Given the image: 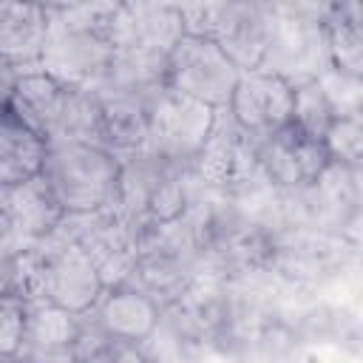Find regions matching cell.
<instances>
[{
    "label": "cell",
    "mask_w": 363,
    "mask_h": 363,
    "mask_svg": "<svg viewBox=\"0 0 363 363\" xmlns=\"http://www.w3.org/2000/svg\"><path fill=\"white\" fill-rule=\"evenodd\" d=\"M125 0H88L74 9L45 11L40 65L71 88H96L113 60L111 20Z\"/></svg>",
    "instance_id": "1"
},
{
    "label": "cell",
    "mask_w": 363,
    "mask_h": 363,
    "mask_svg": "<svg viewBox=\"0 0 363 363\" xmlns=\"http://www.w3.org/2000/svg\"><path fill=\"white\" fill-rule=\"evenodd\" d=\"M193 190V170L184 162L164 159L147 147L119 159L113 204L136 224L170 221L182 216Z\"/></svg>",
    "instance_id": "2"
},
{
    "label": "cell",
    "mask_w": 363,
    "mask_h": 363,
    "mask_svg": "<svg viewBox=\"0 0 363 363\" xmlns=\"http://www.w3.org/2000/svg\"><path fill=\"white\" fill-rule=\"evenodd\" d=\"M65 213H85L113 201L119 182V159L94 145L45 142L43 170Z\"/></svg>",
    "instance_id": "3"
},
{
    "label": "cell",
    "mask_w": 363,
    "mask_h": 363,
    "mask_svg": "<svg viewBox=\"0 0 363 363\" xmlns=\"http://www.w3.org/2000/svg\"><path fill=\"white\" fill-rule=\"evenodd\" d=\"M199 275V255L182 218L139 227V255L125 284L147 292L159 306L173 303Z\"/></svg>",
    "instance_id": "4"
},
{
    "label": "cell",
    "mask_w": 363,
    "mask_h": 363,
    "mask_svg": "<svg viewBox=\"0 0 363 363\" xmlns=\"http://www.w3.org/2000/svg\"><path fill=\"white\" fill-rule=\"evenodd\" d=\"M199 184L210 190H235L258 176V136L235 122L227 105L216 108L213 128L190 162Z\"/></svg>",
    "instance_id": "5"
},
{
    "label": "cell",
    "mask_w": 363,
    "mask_h": 363,
    "mask_svg": "<svg viewBox=\"0 0 363 363\" xmlns=\"http://www.w3.org/2000/svg\"><path fill=\"white\" fill-rule=\"evenodd\" d=\"M213 113H216L213 105L193 99L170 85H162L150 96V108H147L150 128L145 147L164 159L190 164L213 128Z\"/></svg>",
    "instance_id": "6"
},
{
    "label": "cell",
    "mask_w": 363,
    "mask_h": 363,
    "mask_svg": "<svg viewBox=\"0 0 363 363\" xmlns=\"http://www.w3.org/2000/svg\"><path fill=\"white\" fill-rule=\"evenodd\" d=\"M241 68L213 37L184 34L167 54V85L213 108L230 102Z\"/></svg>",
    "instance_id": "7"
},
{
    "label": "cell",
    "mask_w": 363,
    "mask_h": 363,
    "mask_svg": "<svg viewBox=\"0 0 363 363\" xmlns=\"http://www.w3.org/2000/svg\"><path fill=\"white\" fill-rule=\"evenodd\" d=\"M43 250V301H51L74 315L88 312L105 292L102 278L85 250L54 233L37 238Z\"/></svg>",
    "instance_id": "8"
},
{
    "label": "cell",
    "mask_w": 363,
    "mask_h": 363,
    "mask_svg": "<svg viewBox=\"0 0 363 363\" xmlns=\"http://www.w3.org/2000/svg\"><path fill=\"white\" fill-rule=\"evenodd\" d=\"M332 65L326 31L320 20L295 17V14H275V26L267 43V51L258 62L261 71L284 77L289 85L315 79L320 71Z\"/></svg>",
    "instance_id": "9"
},
{
    "label": "cell",
    "mask_w": 363,
    "mask_h": 363,
    "mask_svg": "<svg viewBox=\"0 0 363 363\" xmlns=\"http://www.w3.org/2000/svg\"><path fill=\"white\" fill-rule=\"evenodd\" d=\"M227 108L241 128L258 139L269 136L292 122V85L278 74L247 68L238 74Z\"/></svg>",
    "instance_id": "10"
},
{
    "label": "cell",
    "mask_w": 363,
    "mask_h": 363,
    "mask_svg": "<svg viewBox=\"0 0 363 363\" xmlns=\"http://www.w3.org/2000/svg\"><path fill=\"white\" fill-rule=\"evenodd\" d=\"M275 26V11H269L258 0H227L218 9L213 40L221 45V51L241 68H258L269 34Z\"/></svg>",
    "instance_id": "11"
},
{
    "label": "cell",
    "mask_w": 363,
    "mask_h": 363,
    "mask_svg": "<svg viewBox=\"0 0 363 363\" xmlns=\"http://www.w3.org/2000/svg\"><path fill=\"white\" fill-rule=\"evenodd\" d=\"M88 315L111 337L142 346L150 337V332L156 329L159 315H162V306L147 292H142L139 286L119 284V286L105 289L99 295V301L88 309Z\"/></svg>",
    "instance_id": "12"
},
{
    "label": "cell",
    "mask_w": 363,
    "mask_h": 363,
    "mask_svg": "<svg viewBox=\"0 0 363 363\" xmlns=\"http://www.w3.org/2000/svg\"><path fill=\"white\" fill-rule=\"evenodd\" d=\"M77 329H79V315H74L51 301L26 303L23 343H20L17 354L34 357V360H48V357L74 360Z\"/></svg>",
    "instance_id": "13"
},
{
    "label": "cell",
    "mask_w": 363,
    "mask_h": 363,
    "mask_svg": "<svg viewBox=\"0 0 363 363\" xmlns=\"http://www.w3.org/2000/svg\"><path fill=\"white\" fill-rule=\"evenodd\" d=\"M102 102V119H105V136H108V150L122 159L133 150H142L147 145V108L153 94H133V91H119L108 85L94 88Z\"/></svg>",
    "instance_id": "14"
},
{
    "label": "cell",
    "mask_w": 363,
    "mask_h": 363,
    "mask_svg": "<svg viewBox=\"0 0 363 363\" xmlns=\"http://www.w3.org/2000/svg\"><path fill=\"white\" fill-rule=\"evenodd\" d=\"M62 99H65V85L62 82H57L45 71H31V74H23L17 79L6 111L20 125H26L28 130H34L37 136H43L48 142L51 133H54V125L60 119Z\"/></svg>",
    "instance_id": "15"
},
{
    "label": "cell",
    "mask_w": 363,
    "mask_h": 363,
    "mask_svg": "<svg viewBox=\"0 0 363 363\" xmlns=\"http://www.w3.org/2000/svg\"><path fill=\"white\" fill-rule=\"evenodd\" d=\"M45 40V9L28 0H0V57L40 62Z\"/></svg>",
    "instance_id": "16"
},
{
    "label": "cell",
    "mask_w": 363,
    "mask_h": 363,
    "mask_svg": "<svg viewBox=\"0 0 363 363\" xmlns=\"http://www.w3.org/2000/svg\"><path fill=\"white\" fill-rule=\"evenodd\" d=\"M6 213L14 221V227L31 241L48 235L60 224V218L65 216L62 204L57 201V196H54V190L43 173H37L34 179H28L23 184L9 187Z\"/></svg>",
    "instance_id": "17"
},
{
    "label": "cell",
    "mask_w": 363,
    "mask_h": 363,
    "mask_svg": "<svg viewBox=\"0 0 363 363\" xmlns=\"http://www.w3.org/2000/svg\"><path fill=\"white\" fill-rule=\"evenodd\" d=\"M45 162V139L0 111V184L14 187L34 179Z\"/></svg>",
    "instance_id": "18"
},
{
    "label": "cell",
    "mask_w": 363,
    "mask_h": 363,
    "mask_svg": "<svg viewBox=\"0 0 363 363\" xmlns=\"http://www.w3.org/2000/svg\"><path fill=\"white\" fill-rule=\"evenodd\" d=\"M48 142H77V145H94V147L108 150L102 102H99V94L94 88L65 85L62 111H60V119H57Z\"/></svg>",
    "instance_id": "19"
},
{
    "label": "cell",
    "mask_w": 363,
    "mask_h": 363,
    "mask_svg": "<svg viewBox=\"0 0 363 363\" xmlns=\"http://www.w3.org/2000/svg\"><path fill=\"white\" fill-rule=\"evenodd\" d=\"M128 3V17H130V40L147 45L153 51L170 54V48L184 37V20L179 9H164V6H145V3ZM125 45V43H122Z\"/></svg>",
    "instance_id": "20"
},
{
    "label": "cell",
    "mask_w": 363,
    "mask_h": 363,
    "mask_svg": "<svg viewBox=\"0 0 363 363\" xmlns=\"http://www.w3.org/2000/svg\"><path fill=\"white\" fill-rule=\"evenodd\" d=\"M332 119H335V111L329 99L323 96L318 79H303L292 85V125L295 128H301L303 133L315 139H323Z\"/></svg>",
    "instance_id": "21"
},
{
    "label": "cell",
    "mask_w": 363,
    "mask_h": 363,
    "mask_svg": "<svg viewBox=\"0 0 363 363\" xmlns=\"http://www.w3.org/2000/svg\"><path fill=\"white\" fill-rule=\"evenodd\" d=\"M315 79H318L323 96L329 99L335 116H360V105H363V82H360V77L329 65Z\"/></svg>",
    "instance_id": "22"
},
{
    "label": "cell",
    "mask_w": 363,
    "mask_h": 363,
    "mask_svg": "<svg viewBox=\"0 0 363 363\" xmlns=\"http://www.w3.org/2000/svg\"><path fill=\"white\" fill-rule=\"evenodd\" d=\"M329 159L343 164H360L363 159V122L360 116H335L323 133Z\"/></svg>",
    "instance_id": "23"
},
{
    "label": "cell",
    "mask_w": 363,
    "mask_h": 363,
    "mask_svg": "<svg viewBox=\"0 0 363 363\" xmlns=\"http://www.w3.org/2000/svg\"><path fill=\"white\" fill-rule=\"evenodd\" d=\"M26 301L14 292H0V357H14L23 343Z\"/></svg>",
    "instance_id": "24"
},
{
    "label": "cell",
    "mask_w": 363,
    "mask_h": 363,
    "mask_svg": "<svg viewBox=\"0 0 363 363\" xmlns=\"http://www.w3.org/2000/svg\"><path fill=\"white\" fill-rule=\"evenodd\" d=\"M45 11H62V9H74V6H82L88 0H37Z\"/></svg>",
    "instance_id": "25"
},
{
    "label": "cell",
    "mask_w": 363,
    "mask_h": 363,
    "mask_svg": "<svg viewBox=\"0 0 363 363\" xmlns=\"http://www.w3.org/2000/svg\"><path fill=\"white\" fill-rule=\"evenodd\" d=\"M130 3H145V6H164V9H184L187 0H130Z\"/></svg>",
    "instance_id": "26"
},
{
    "label": "cell",
    "mask_w": 363,
    "mask_h": 363,
    "mask_svg": "<svg viewBox=\"0 0 363 363\" xmlns=\"http://www.w3.org/2000/svg\"><path fill=\"white\" fill-rule=\"evenodd\" d=\"M224 3H227V0H187V6H193V9H207V11H218Z\"/></svg>",
    "instance_id": "27"
},
{
    "label": "cell",
    "mask_w": 363,
    "mask_h": 363,
    "mask_svg": "<svg viewBox=\"0 0 363 363\" xmlns=\"http://www.w3.org/2000/svg\"><path fill=\"white\" fill-rule=\"evenodd\" d=\"M6 207H9V187L0 184V213H6Z\"/></svg>",
    "instance_id": "28"
},
{
    "label": "cell",
    "mask_w": 363,
    "mask_h": 363,
    "mask_svg": "<svg viewBox=\"0 0 363 363\" xmlns=\"http://www.w3.org/2000/svg\"><path fill=\"white\" fill-rule=\"evenodd\" d=\"M28 3H37V0H28Z\"/></svg>",
    "instance_id": "29"
},
{
    "label": "cell",
    "mask_w": 363,
    "mask_h": 363,
    "mask_svg": "<svg viewBox=\"0 0 363 363\" xmlns=\"http://www.w3.org/2000/svg\"><path fill=\"white\" fill-rule=\"evenodd\" d=\"M0 60H3V57H0Z\"/></svg>",
    "instance_id": "30"
}]
</instances>
